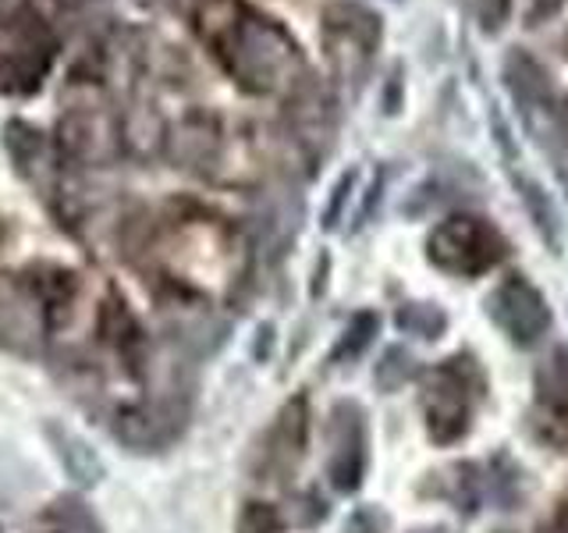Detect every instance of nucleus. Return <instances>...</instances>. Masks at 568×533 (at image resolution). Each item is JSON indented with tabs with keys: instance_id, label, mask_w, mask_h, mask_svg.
Listing matches in <instances>:
<instances>
[{
	"instance_id": "obj_1",
	"label": "nucleus",
	"mask_w": 568,
	"mask_h": 533,
	"mask_svg": "<svg viewBox=\"0 0 568 533\" xmlns=\"http://www.w3.org/2000/svg\"><path fill=\"white\" fill-rule=\"evenodd\" d=\"M195 26L248 93H281L306 71L302 50L284 26L245 8L242 0H203Z\"/></svg>"
},
{
	"instance_id": "obj_2",
	"label": "nucleus",
	"mask_w": 568,
	"mask_h": 533,
	"mask_svg": "<svg viewBox=\"0 0 568 533\" xmlns=\"http://www.w3.org/2000/svg\"><path fill=\"white\" fill-rule=\"evenodd\" d=\"M426 257H430V263L444 274L476 278L501 263L505 239L490 221L473 218V213H455V218L440 221L430 231V239H426Z\"/></svg>"
},
{
	"instance_id": "obj_3",
	"label": "nucleus",
	"mask_w": 568,
	"mask_h": 533,
	"mask_svg": "<svg viewBox=\"0 0 568 533\" xmlns=\"http://www.w3.org/2000/svg\"><path fill=\"white\" fill-rule=\"evenodd\" d=\"M419 405H423L426 434H430L437 444L458 441L462 434L469 431V416H473L469 378L455 363L430 370L423 378Z\"/></svg>"
},
{
	"instance_id": "obj_4",
	"label": "nucleus",
	"mask_w": 568,
	"mask_h": 533,
	"mask_svg": "<svg viewBox=\"0 0 568 533\" xmlns=\"http://www.w3.org/2000/svg\"><path fill=\"white\" fill-rule=\"evenodd\" d=\"M324 32H327V53L337 71L352 76V68H366V61L377 53L381 47V14L369 11L366 4H331L324 14Z\"/></svg>"
},
{
	"instance_id": "obj_5",
	"label": "nucleus",
	"mask_w": 568,
	"mask_h": 533,
	"mask_svg": "<svg viewBox=\"0 0 568 533\" xmlns=\"http://www.w3.org/2000/svg\"><path fill=\"white\" fill-rule=\"evenodd\" d=\"M490 313L515 345H537L550 331V306L532 281L511 274L494 289Z\"/></svg>"
},
{
	"instance_id": "obj_6",
	"label": "nucleus",
	"mask_w": 568,
	"mask_h": 533,
	"mask_svg": "<svg viewBox=\"0 0 568 533\" xmlns=\"http://www.w3.org/2000/svg\"><path fill=\"white\" fill-rule=\"evenodd\" d=\"M363 466H366L363 413L355 405L342 402L334 409V423H331V459H327L331 484L337 491H355L363 480Z\"/></svg>"
},
{
	"instance_id": "obj_7",
	"label": "nucleus",
	"mask_w": 568,
	"mask_h": 533,
	"mask_svg": "<svg viewBox=\"0 0 568 533\" xmlns=\"http://www.w3.org/2000/svg\"><path fill=\"white\" fill-rule=\"evenodd\" d=\"M537 431L550 444H568V349L537 366Z\"/></svg>"
},
{
	"instance_id": "obj_8",
	"label": "nucleus",
	"mask_w": 568,
	"mask_h": 533,
	"mask_svg": "<svg viewBox=\"0 0 568 533\" xmlns=\"http://www.w3.org/2000/svg\"><path fill=\"white\" fill-rule=\"evenodd\" d=\"M47 438L53 444V455H58L64 473L75 480V484H82V487L100 484L106 466H103V459L93 444H89L85 438H79L75 431H68V426H58V423H47Z\"/></svg>"
},
{
	"instance_id": "obj_9",
	"label": "nucleus",
	"mask_w": 568,
	"mask_h": 533,
	"mask_svg": "<svg viewBox=\"0 0 568 533\" xmlns=\"http://www.w3.org/2000/svg\"><path fill=\"white\" fill-rule=\"evenodd\" d=\"M61 132L68 142V153L82 160H106L121 147V135L114 132V124H106L100 111H75L64 121Z\"/></svg>"
},
{
	"instance_id": "obj_10",
	"label": "nucleus",
	"mask_w": 568,
	"mask_h": 533,
	"mask_svg": "<svg viewBox=\"0 0 568 533\" xmlns=\"http://www.w3.org/2000/svg\"><path fill=\"white\" fill-rule=\"evenodd\" d=\"M306 431H310V409L306 399H292L281 409V416L274 423V438H271V455L277 466H295L302 449H306Z\"/></svg>"
},
{
	"instance_id": "obj_11",
	"label": "nucleus",
	"mask_w": 568,
	"mask_h": 533,
	"mask_svg": "<svg viewBox=\"0 0 568 533\" xmlns=\"http://www.w3.org/2000/svg\"><path fill=\"white\" fill-rule=\"evenodd\" d=\"M0 342L22 352L40 345V313H36L32 299H22L18 292L0 295Z\"/></svg>"
},
{
	"instance_id": "obj_12",
	"label": "nucleus",
	"mask_w": 568,
	"mask_h": 533,
	"mask_svg": "<svg viewBox=\"0 0 568 533\" xmlns=\"http://www.w3.org/2000/svg\"><path fill=\"white\" fill-rule=\"evenodd\" d=\"M505 79H508L511 93L519 97V103H526V107H537V103L550 100V82L544 76V68L532 58H526V53H508Z\"/></svg>"
},
{
	"instance_id": "obj_13",
	"label": "nucleus",
	"mask_w": 568,
	"mask_h": 533,
	"mask_svg": "<svg viewBox=\"0 0 568 533\" xmlns=\"http://www.w3.org/2000/svg\"><path fill=\"white\" fill-rule=\"evenodd\" d=\"M444 324H448V320H444V313L434 306V302H408V306H402V313H398V328L426 338V342H434V338L444 331Z\"/></svg>"
},
{
	"instance_id": "obj_14",
	"label": "nucleus",
	"mask_w": 568,
	"mask_h": 533,
	"mask_svg": "<svg viewBox=\"0 0 568 533\" xmlns=\"http://www.w3.org/2000/svg\"><path fill=\"white\" fill-rule=\"evenodd\" d=\"M373 334H377V316H373V313H359L348 324V331L342 334V342H337L334 360H355V355H359L373 342Z\"/></svg>"
},
{
	"instance_id": "obj_15",
	"label": "nucleus",
	"mask_w": 568,
	"mask_h": 533,
	"mask_svg": "<svg viewBox=\"0 0 568 533\" xmlns=\"http://www.w3.org/2000/svg\"><path fill=\"white\" fill-rule=\"evenodd\" d=\"M408 378H413V363H408V352L405 349H387L384 352V360L377 366V384L384 391H395L402 388Z\"/></svg>"
},
{
	"instance_id": "obj_16",
	"label": "nucleus",
	"mask_w": 568,
	"mask_h": 533,
	"mask_svg": "<svg viewBox=\"0 0 568 533\" xmlns=\"http://www.w3.org/2000/svg\"><path fill=\"white\" fill-rule=\"evenodd\" d=\"M281 526H284L281 512L263 502H248L239 520V533H281Z\"/></svg>"
},
{
	"instance_id": "obj_17",
	"label": "nucleus",
	"mask_w": 568,
	"mask_h": 533,
	"mask_svg": "<svg viewBox=\"0 0 568 533\" xmlns=\"http://www.w3.org/2000/svg\"><path fill=\"white\" fill-rule=\"evenodd\" d=\"M508 14V0H479V18H484V29H497Z\"/></svg>"
},
{
	"instance_id": "obj_18",
	"label": "nucleus",
	"mask_w": 568,
	"mask_h": 533,
	"mask_svg": "<svg viewBox=\"0 0 568 533\" xmlns=\"http://www.w3.org/2000/svg\"><path fill=\"white\" fill-rule=\"evenodd\" d=\"M419 533H452V530H419Z\"/></svg>"
},
{
	"instance_id": "obj_19",
	"label": "nucleus",
	"mask_w": 568,
	"mask_h": 533,
	"mask_svg": "<svg viewBox=\"0 0 568 533\" xmlns=\"http://www.w3.org/2000/svg\"><path fill=\"white\" fill-rule=\"evenodd\" d=\"M505 533H508V530H505Z\"/></svg>"
}]
</instances>
